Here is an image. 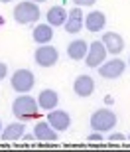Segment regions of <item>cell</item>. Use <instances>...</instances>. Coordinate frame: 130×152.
<instances>
[{
	"label": "cell",
	"instance_id": "obj_14",
	"mask_svg": "<svg viewBox=\"0 0 130 152\" xmlns=\"http://www.w3.org/2000/svg\"><path fill=\"white\" fill-rule=\"evenodd\" d=\"M87 51H89L87 42H83V39H75V42H71V44H69L67 56L71 57V59H75V61H81V59H85Z\"/></svg>",
	"mask_w": 130,
	"mask_h": 152
},
{
	"label": "cell",
	"instance_id": "obj_27",
	"mask_svg": "<svg viewBox=\"0 0 130 152\" xmlns=\"http://www.w3.org/2000/svg\"><path fill=\"white\" fill-rule=\"evenodd\" d=\"M128 63H130V61H128Z\"/></svg>",
	"mask_w": 130,
	"mask_h": 152
},
{
	"label": "cell",
	"instance_id": "obj_2",
	"mask_svg": "<svg viewBox=\"0 0 130 152\" xmlns=\"http://www.w3.org/2000/svg\"><path fill=\"white\" fill-rule=\"evenodd\" d=\"M116 124V115L108 109H99L91 115V126L93 130H99V132H107Z\"/></svg>",
	"mask_w": 130,
	"mask_h": 152
},
{
	"label": "cell",
	"instance_id": "obj_23",
	"mask_svg": "<svg viewBox=\"0 0 130 152\" xmlns=\"http://www.w3.org/2000/svg\"><path fill=\"white\" fill-rule=\"evenodd\" d=\"M30 2H45V0H30Z\"/></svg>",
	"mask_w": 130,
	"mask_h": 152
},
{
	"label": "cell",
	"instance_id": "obj_4",
	"mask_svg": "<svg viewBox=\"0 0 130 152\" xmlns=\"http://www.w3.org/2000/svg\"><path fill=\"white\" fill-rule=\"evenodd\" d=\"M10 83H12V89L16 91V93H30L36 85V77L30 69H18L16 73L12 75Z\"/></svg>",
	"mask_w": 130,
	"mask_h": 152
},
{
	"label": "cell",
	"instance_id": "obj_11",
	"mask_svg": "<svg viewBox=\"0 0 130 152\" xmlns=\"http://www.w3.org/2000/svg\"><path fill=\"white\" fill-rule=\"evenodd\" d=\"M83 12H81V8L77 6V8H73V10L67 14V22H65V30H67L69 34H77V32H81V28H83Z\"/></svg>",
	"mask_w": 130,
	"mask_h": 152
},
{
	"label": "cell",
	"instance_id": "obj_24",
	"mask_svg": "<svg viewBox=\"0 0 130 152\" xmlns=\"http://www.w3.org/2000/svg\"><path fill=\"white\" fill-rule=\"evenodd\" d=\"M0 2H12V0H0Z\"/></svg>",
	"mask_w": 130,
	"mask_h": 152
},
{
	"label": "cell",
	"instance_id": "obj_15",
	"mask_svg": "<svg viewBox=\"0 0 130 152\" xmlns=\"http://www.w3.org/2000/svg\"><path fill=\"white\" fill-rule=\"evenodd\" d=\"M32 38H34L36 44H40V45L49 44L51 38H53V30H51L49 24H40V26H36V28H34V32H32Z\"/></svg>",
	"mask_w": 130,
	"mask_h": 152
},
{
	"label": "cell",
	"instance_id": "obj_3",
	"mask_svg": "<svg viewBox=\"0 0 130 152\" xmlns=\"http://www.w3.org/2000/svg\"><path fill=\"white\" fill-rule=\"evenodd\" d=\"M40 18V8L36 2H20V4L14 8V20L18 24H30V22H36Z\"/></svg>",
	"mask_w": 130,
	"mask_h": 152
},
{
	"label": "cell",
	"instance_id": "obj_19",
	"mask_svg": "<svg viewBox=\"0 0 130 152\" xmlns=\"http://www.w3.org/2000/svg\"><path fill=\"white\" fill-rule=\"evenodd\" d=\"M77 6H93L97 2V0H73Z\"/></svg>",
	"mask_w": 130,
	"mask_h": 152
},
{
	"label": "cell",
	"instance_id": "obj_9",
	"mask_svg": "<svg viewBox=\"0 0 130 152\" xmlns=\"http://www.w3.org/2000/svg\"><path fill=\"white\" fill-rule=\"evenodd\" d=\"M47 123L57 130V132H61V130H67L71 126V117H69L67 111H53L51 109V113L47 115Z\"/></svg>",
	"mask_w": 130,
	"mask_h": 152
},
{
	"label": "cell",
	"instance_id": "obj_22",
	"mask_svg": "<svg viewBox=\"0 0 130 152\" xmlns=\"http://www.w3.org/2000/svg\"><path fill=\"white\" fill-rule=\"evenodd\" d=\"M126 136L120 134V132H114V134H110V140H124Z\"/></svg>",
	"mask_w": 130,
	"mask_h": 152
},
{
	"label": "cell",
	"instance_id": "obj_26",
	"mask_svg": "<svg viewBox=\"0 0 130 152\" xmlns=\"http://www.w3.org/2000/svg\"><path fill=\"white\" fill-rule=\"evenodd\" d=\"M128 140H130V134H128Z\"/></svg>",
	"mask_w": 130,
	"mask_h": 152
},
{
	"label": "cell",
	"instance_id": "obj_1",
	"mask_svg": "<svg viewBox=\"0 0 130 152\" xmlns=\"http://www.w3.org/2000/svg\"><path fill=\"white\" fill-rule=\"evenodd\" d=\"M38 101H34V97L30 95H20L16 101L12 103V113L18 118H30L38 113Z\"/></svg>",
	"mask_w": 130,
	"mask_h": 152
},
{
	"label": "cell",
	"instance_id": "obj_8",
	"mask_svg": "<svg viewBox=\"0 0 130 152\" xmlns=\"http://www.w3.org/2000/svg\"><path fill=\"white\" fill-rule=\"evenodd\" d=\"M102 45L107 48L108 53H113V56H118L120 51L124 50V39H122V36L116 34V32H107V34L102 36Z\"/></svg>",
	"mask_w": 130,
	"mask_h": 152
},
{
	"label": "cell",
	"instance_id": "obj_18",
	"mask_svg": "<svg viewBox=\"0 0 130 152\" xmlns=\"http://www.w3.org/2000/svg\"><path fill=\"white\" fill-rule=\"evenodd\" d=\"M24 136V124L22 123H12L8 124L2 132V140H18Z\"/></svg>",
	"mask_w": 130,
	"mask_h": 152
},
{
	"label": "cell",
	"instance_id": "obj_5",
	"mask_svg": "<svg viewBox=\"0 0 130 152\" xmlns=\"http://www.w3.org/2000/svg\"><path fill=\"white\" fill-rule=\"evenodd\" d=\"M59 59V53H57L55 48H51V45L44 44L41 48L36 50V63L41 65V67H53Z\"/></svg>",
	"mask_w": 130,
	"mask_h": 152
},
{
	"label": "cell",
	"instance_id": "obj_10",
	"mask_svg": "<svg viewBox=\"0 0 130 152\" xmlns=\"http://www.w3.org/2000/svg\"><path fill=\"white\" fill-rule=\"evenodd\" d=\"M73 91H75V95H79V97L93 95V91H95V81H93V77H89V75H79L73 83Z\"/></svg>",
	"mask_w": 130,
	"mask_h": 152
},
{
	"label": "cell",
	"instance_id": "obj_21",
	"mask_svg": "<svg viewBox=\"0 0 130 152\" xmlns=\"http://www.w3.org/2000/svg\"><path fill=\"white\" fill-rule=\"evenodd\" d=\"M102 138V132H99V130H95L93 134H89V140H101Z\"/></svg>",
	"mask_w": 130,
	"mask_h": 152
},
{
	"label": "cell",
	"instance_id": "obj_6",
	"mask_svg": "<svg viewBox=\"0 0 130 152\" xmlns=\"http://www.w3.org/2000/svg\"><path fill=\"white\" fill-rule=\"evenodd\" d=\"M107 48L102 45V42H93L89 45V51H87L85 56V63L89 67H97V65H101L105 63V57H107Z\"/></svg>",
	"mask_w": 130,
	"mask_h": 152
},
{
	"label": "cell",
	"instance_id": "obj_12",
	"mask_svg": "<svg viewBox=\"0 0 130 152\" xmlns=\"http://www.w3.org/2000/svg\"><path fill=\"white\" fill-rule=\"evenodd\" d=\"M105 24H107V18H105V14L102 12H91V14H87L85 18V26L89 32H101L102 28H105Z\"/></svg>",
	"mask_w": 130,
	"mask_h": 152
},
{
	"label": "cell",
	"instance_id": "obj_17",
	"mask_svg": "<svg viewBox=\"0 0 130 152\" xmlns=\"http://www.w3.org/2000/svg\"><path fill=\"white\" fill-rule=\"evenodd\" d=\"M67 14L63 6H51L49 12H47V24L49 26H63L67 22Z\"/></svg>",
	"mask_w": 130,
	"mask_h": 152
},
{
	"label": "cell",
	"instance_id": "obj_13",
	"mask_svg": "<svg viewBox=\"0 0 130 152\" xmlns=\"http://www.w3.org/2000/svg\"><path fill=\"white\" fill-rule=\"evenodd\" d=\"M34 136L38 138V140H57V130L51 126L49 123H38L34 129Z\"/></svg>",
	"mask_w": 130,
	"mask_h": 152
},
{
	"label": "cell",
	"instance_id": "obj_16",
	"mask_svg": "<svg viewBox=\"0 0 130 152\" xmlns=\"http://www.w3.org/2000/svg\"><path fill=\"white\" fill-rule=\"evenodd\" d=\"M57 101H59V97L53 89H44L40 93V99H38V105H40L44 111H51V109L57 107Z\"/></svg>",
	"mask_w": 130,
	"mask_h": 152
},
{
	"label": "cell",
	"instance_id": "obj_20",
	"mask_svg": "<svg viewBox=\"0 0 130 152\" xmlns=\"http://www.w3.org/2000/svg\"><path fill=\"white\" fill-rule=\"evenodd\" d=\"M6 73H8V65L0 61V81H2V79L6 77Z\"/></svg>",
	"mask_w": 130,
	"mask_h": 152
},
{
	"label": "cell",
	"instance_id": "obj_7",
	"mask_svg": "<svg viewBox=\"0 0 130 152\" xmlns=\"http://www.w3.org/2000/svg\"><path fill=\"white\" fill-rule=\"evenodd\" d=\"M124 67H126V63L122 59H110L108 63H102L99 67V73L105 79H116L124 73Z\"/></svg>",
	"mask_w": 130,
	"mask_h": 152
},
{
	"label": "cell",
	"instance_id": "obj_25",
	"mask_svg": "<svg viewBox=\"0 0 130 152\" xmlns=\"http://www.w3.org/2000/svg\"><path fill=\"white\" fill-rule=\"evenodd\" d=\"M0 129H2V123H0Z\"/></svg>",
	"mask_w": 130,
	"mask_h": 152
}]
</instances>
